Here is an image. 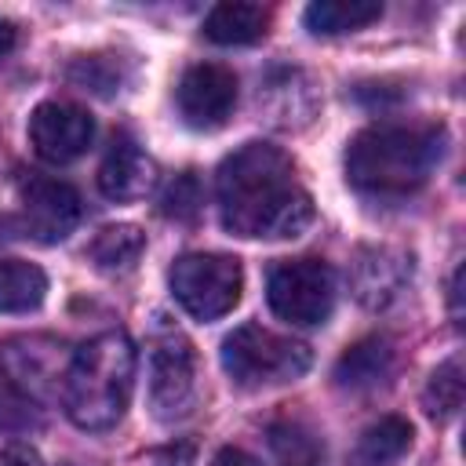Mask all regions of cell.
Instances as JSON below:
<instances>
[{
	"mask_svg": "<svg viewBox=\"0 0 466 466\" xmlns=\"http://www.w3.org/2000/svg\"><path fill=\"white\" fill-rule=\"evenodd\" d=\"M0 466H44V459L29 444H7L0 451Z\"/></svg>",
	"mask_w": 466,
	"mask_h": 466,
	"instance_id": "obj_24",
	"label": "cell"
},
{
	"mask_svg": "<svg viewBox=\"0 0 466 466\" xmlns=\"http://www.w3.org/2000/svg\"><path fill=\"white\" fill-rule=\"evenodd\" d=\"M47 277L36 262L0 258V313H29L44 302Z\"/></svg>",
	"mask_w": 466,
	"mask_h": 466,
	"instance_id": "obj_18",
	"label": "cell"
},
{
	"mask_svg": "<svg viewBox=\"0 0 466 466\" xmlns=\"http://www.w3.org/2000/svg\"><path fill=\"white\" fill-rule=\"evenodd\" d=\"M211 466H258V462H255V455H248L244 448L226 444V448H218V451H215Z\"/></svg>",
	"mask_w": 466,
	"mask_h": 466,
	"instance_id": "obj_25",
	"label": "cell"
},
{
	"mask_svg": "<svg viewBox=\"0 0 466 466\" xmlns=\"http://www.w3.org/2000/svg\"><path fill=\"white\" fill-rule=\"evenodd\" d=\"M393 342L382 335H368L360 342H353L339 364H335V382L342 390H375L379 382H386L393 375Z\"/></svg>",
	"mask_w": 466,
	"mask_h": 466,
	"instance_id": "obj_14",
	"label": "cell"
},
{
	"mask_svg": "<svg viewBox=\"0 0 466 466\" xmlns=\"http://www.w3.org/2000/svg\"><path fill=\"white\" fill-rule=\"evenodd\" d=\"M444 157V127L433 124H371L346 146V178L375 200H400L426 186Z\"/></svg>",
	"mask_w": 466,
	"mask_h": 466,
	"instance_id": "obj_2",
	"label": "cell"
},
{
	"mask_svg": "<svg viewBox=\"0 0 466 466\" xmlns=\"http://www.w3.org/2000/svg\"><path fill=\"white\" fill-rule=\"evenodd\" d=\"M408 277H411V262L400 251H393V248H364L357 255V262H353V295L364 306L382 309L400 295Z\"/></svg>",
	"mask_w": 466,
	"mask_h": 466,
	"instance_id": "obj_13",
	"label": "cell"
},
{
	"mask_svg": "<svg viewBox=\"0 0 466 466\" xmlns=\"http://www.w3.org/2000/svg\"><path fill=\"white\" fill-rule=\"evenodd\" d=\"M462 393H466V379H462V360L459 357H448L426 382L422 390V408L426 415H433L437 422L451 419L459 408H462Z\"/></svg>",
	"mask_w": 466,
	"mask_h": 466,
	"instance_id": "obj_21",
	"label": "cell"
},
{
	"mask_svg": "<svg viewBox=\"0 0 466 466\" xmlns=\"http://www.w3.org/2000/svg\"><path fill=\"white\" fill-rule=\"evenodd\" d=\"M80 193L62 178L33 175L18 189V226L36 244H58L80 226Z\"/></svg>",
	"mask_w": 466,
	"mask_h": 466,
	"instance_id": "obj_9",
	"label": "cell"
},
{
	"mask_svg": "<svg viewBox=\"0 0 466 466\" xmlns=\"http://www.w3.org/2000/svg\"><path fill=\"white\" fill-rule=\"evenodd\" d=\"M131 390H135V346L127 331L109 328L73 350L62 408L73 419V426L102 433L124 419L131 404Z\"/></svg>",
	"mask_w": 466,
	"mask_h": 466,
	"instance_id": "obj_3",
	"label": "cell"
},
{
	"mask_svg": "<svg viewBox=\"0 0 466 466\" xmlns=\"http://www.w3.org/2000/svg\"><path fill=\"white\" fill-rule=\"evenodd\" d=\"M313 353L291 335H277L262 324H240L222 339V371L240 390L284 386L306 375Z\"/></svg>",
	"mask_w": 466,
	"mask_h": 466,
	"instance_id": "obj_4",
	"label": "cell"
},
{
	"mask_svg": "<svg viewBox=\"0 0 466 466\" xmlns=\"http://www.w3.org/2000/svg\"><path fill=\"white\" fill-rule=\"evenodd\" d=\"M408 448H411V426L400 415H382L360 433L353 448V466H393Z\"/></svg>",
	"mask_w": 466,
	"mask_h": 466,
	"instance_id": "obj_17",
	"label": "cell"
},
{
	"mask_svg": "<svg viewBox=\"0 0 466 466\" xmlns=\"http://www.w3.org/2000/svg\"><path fill=\"white\" fill-rule=\"evenodd\" d=\"M269 455H273V466H328L324 441L309 426L291 419L269 426Z\"/></svg>",
	"mask_w": 466,
	"mask_h": 466,
	"instance_id": "obj_19",
	"label": "cell"
},
{
	"mask_svg": "<svg viewBox=\"0 0 466 466\" xmlns=\"http://www.w3.org/2000/svg\"><path fill=\"white\" fill-rule=\"evenodd\" d=\"M266 29H269V11L262 4L229 0V4H215L204 18V36L211 44H222V47L255 44L266 36Z\"/></svg>",
	"mask_w": 466,
	"mask_h": 466,
	"instance_id": "obj_15",
	"label": "cell"
},
{
	"mask_svg": "<svg viewBox=\"0 0 466 466\" xmlns=\"http://www.w3.org/2000/svg\"><path fill=\"white\" fill-rule=\"evenodd\" d=\"M306 29L317 36H339V33H357L371 22L382 18L379 0H317L306 7Z\"/></svg>",
	"mask_w": 466,
	"mask_h": 466,
	"instance_id": "obj_16",
	"label": "cell"
},
{
	"mask_svg": "<svg viewBox=\"0 0 466 466\" xmlns=\"http://www.w3.org/2000/svg\"><path fill=\"white\" fill-rule=\"evenodd\" d=\"M157 186V164L153 157L131 138V135H113L102 164H98V189L102 197L127 204L146 197Z\"/></svg>",
	"mask_w": 466,
	"mask_h": 466,
	"instance_id": "obj_12",
	"label": "cell"
},
{
	"mask_svg": "<svg viewBox=\"0 0 466 466\" xmlns=\"http://www.w3.org/2000/svg\"><path fill=\"white\" fill-rule=\"evenodd\" d=\"M69 80L80 84L84 91L113 95L116 84H120V62L113 55H84L69 66Z\"/></svg>",
	"mask_w": 466,
	"mask_h": 466,
	"instance_id": "obj_22",
	"label": "cell"
},
{
	"mask_svg": "<svg viewBox=\"0 0 466 466\" xmlns=\"http://www.w3.org/2000/svg\"><path fill=\"white\" fill-rule=\"evenodd\" d=\"M197 400V353L178 328H160L149 342V408L160 422L186 419Z\"/></svg>",
	"mask_w": 466,
	"mask_h": 466,
	"instance_id": "obj_8",
	"label": "cell"
},
{
	"mask_svg": "<svg viewBox=\"0 0 466 466\" xmlns=\"http://www.w3.org/2000/svg\"><path fill=\"white\" fill-rule=\"evenodd\" d=\"M215 200L222 226L244 240L299 237L313 222V197L295 160L269 142H244L218 164Z\"/></svg>",
	"mask_w": 466,
	"mask_h": 466,
	"instance_id": "obj_1",
	"label": "cell"
},
{
	"mask_svg": "<svg viewBox=\"0 0 466 466\" xmlns=\"http://www.w3.org/2000/svg\"><path fill=\"white\" fill-rule=\"evenodd\" d=\"M167 288L193 320H218L240 302L244 269L233 255L193 251L175 258V266L167 269Z\"/></svg>",
	"mask_w": 466,
	"mask_h": 466,
	"instance_id": "obj_5",
	"label": "cell"
},
{
	"mask_svg": "<svg viewBox=\"0 0 466 466\" xmlns=\"http://www.w3.org/2000/svg\"><path fill=\"white\" fill-rule=\"evenodd\" d=\"M459 299H462V269H455V277H451V317H455V324H459V317H462Z\"/></svg>",
	"mask_w": 466,
	"mask_h": 466,
	"instance_id": "obj_27",
	"label": "cell"
},
{
	"mask_svg": "<svg viewBox=\"0 0 466 466\" xmlns=\"http://www.w3.org/2000/svg\"><path fill=\"white\" fill-rule=\"evenodd\" d=\"M160 204H164V215H171V218H193L197 208H200V186H197L193 171H182L167 186V193H164Z\"/></svg>",
	"mask_w": 466,
	"mask_h": 466,
	"instance_id": "obj_23",
	"label": "cell"
},
{
	"mask_svg": "<svg viewBox=\"0 0 466 466\" xmlns=\"http://www.w3.org/2000/svg\"><path fill=\"white\" fill-rule=\"evenodd\" d=\"M91 138H95V120L87 109L73 102L51 98V102H40L29 116V142L36 157L47 164H69L84 157Z\"/></svg>",
	"mask_w": 466,
	"mask_h": 466,
	"instance_id": "obj_11",
	"label": "cell"
},
{
	"mask_svg": "<svg viewBox=\"0 0 466 466\" xmlns=\"http://www.w3.org/2000/svg\"><path fill=\"white\" fill-rule=\"evenodd\" d=\"M266 302L288 324H324L335 309V273L320 258H284L266 277Z\"/></svg>",
	"mask_w": 466,
	"mask_h": 466,
	"instance_id": "obj_7",
	"label": "cell"
},
{
	"mask_svg": "<svg viewBox=\"0 0 466 466\" xmlns=\"http://www.w3.org/2000/svg\"><path fill=\"white\" fill-rule=\"evenodd\" d=\"M142 251H146V237H142L138 226H127V222L106 226V229L87 244L91 262H95L98 269H106V273H127V269L138 262Z\"/></svg>",
	"mask_w": 466,
	"mask_h": 466,
	"instance_id": "obj_20",
	"label": "cell"
},
{
	"mask_svg": "<svg viewBox=\"0 0 466 466\" xmlns=\"http://www.w3.org/2000/svg\"><path fill=\"white\" fill-rule=\"evenodd\" d=\"M175 106L182 113V120L197 131H215L229 120L233 106H237V76L233 69L218 66V62H197L182 73L178 87H175Z\"/></svg>",
	"mask_w": 466,
	"mask_h": 466,
	"instance_id": "obj_10",
	"label": "cell"
},
{
	"mask_svg": "<svg viewBox=\"0 0 466 466\" xmlns=\"http://www.w3.org/2000/svg\"><path fill=\"white\" fill-rule=\"evenodd\" d=\"M73 350L55 335H11L0 342V371L7 386L33 404L62 400Z\"/></svg>",
	"mask_w": 466,
	"mask_h": 466,
	"instance_id": "obj_6",
	"label": "cell"
},
{
	"mask_svg": "<svg viewBox=\"0 0 466 466\" xmlns=\"http://www.w3.org/2000/svg\"><path fill=\"white\" fill-rule=\"evenodd\" d=\"M15 40H18V33H15V22H7V18H4V22H0V58H4V55L15 47Z\"/></svg>",
	"mask_w": 466,
	"mask_h": 466,
	"instance_id": "obj_26",
	"label": "cell"
}]
</instances>
